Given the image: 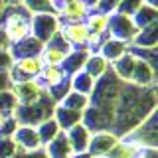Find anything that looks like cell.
I'll return each mask as SVG.
<instances>
[{
	"instance_id": "1",
	"label": "cell",
	"mask_w": 158,
	"mask_h": 158,
	"mask_svg": "<svg viewBox=\"0 0 158 158\" xmlns=\"http://www.w3.org/2000/svg\"><path fill=\"white\" fill-rule=\"evenodd\" d=\"M10 14L4 20V36L8 38L10 44H20L26 38H30V22H32V12L20 4V6H8Z\"/></svg>"
},
{
	"instance_id": "2",
	"label": "cell",
	"mask_w": 158,
	"mask_h": 158,
	"mask_svg": "<svg viewBox=\"0 0 158 158\" xmlns=\"http://www.w3.org/2000/svg\"><path fill=\"white\" fill-rule=\"evenodd\" d=\"M61 30V22L56 14L48 12H36L32 14V22H30V36L36 38L40 44H48L56 34Z\"/></svg>"
},
{
	"instance_id": "3",
	"label": "cell",
	"mask_w": 158,
	"mask_h": 158,
	"mask_svg": "<svg viewBox=\"0 0 158 158\" xmlns=\"http://www.w3.org/2000/svg\"><path fill=\"white\" fill-rule=\"evenodd\" d=\"M12 95L16 99V107H28V105L38 103L44 95H48V89L40 83L38 77H34V79H26V81L14 83Z\"/></svg>"
},
{
	"instance_id": "4",
	"label": "cell",
	"mask_w": 158,
	"mask_h": 158,
	"mask_svg": "<svg viewBox=\"0 0 158 158\" xmlns=\"http://www.w3.org/2000/svg\"><path fill=\"white\" fill-rule=\"evenodd\" d=\"M118 136L111 131H95L91 132V138H89V146L87 152L91 158H107L109 152L117 146Z\"/></svg>"
},
{
	"instance_id": "5",
	"label": "cell",
	"mask_w": 158,
	"mask_h": 158,
	"mask_svg": "<svg viewBox=\"0 0 158 158\" xmlns=\"http://www.w3.org/2000/svg\"><path fill=\"white\" fill-rule=\"evenodd\" d=\"M56 16L59 18L61 24H73V22H85V18L89 16L91 8L87 6L83 0H73V2H63L56 4Z\"/></svg>"
},
{
	"instance_id": "6",
	"label": "cell",
	"mask_w": 158,
	"mask_h": 158,
	"mask_svg": "<svg viewBox=\"0 0 158 158\" xmlns=\"http://www.w3.org/2000/svg\"><path fill=\"white\" fill-rule=\"evenodd\" d=\"M136 26L132 22L131 16L127 14H118V12H113L111 14V20H109V32L111 38H117V40H123V42H132L136 36Z\"/></svg>"
},
{
	"instance_id": "7",
	"label": "cell",
	"mask_w": 158,
	"mask_h": 158,
	"mask_svg": "<svg viewBox=\"0 0 158 158\" xmlns=\"http://www.w3.org/2000/svg\"><path fill=\"white\" fill-rule=\"evenodd\" d=\"M71 46L63 40V44H57L56 36L49 40L48 44L42 46V52H40V59H42L44 65H63L65 57L71 53Z\"/></svg>"
},
{
	"instance_id": "8",
	"label": "cell",
	"mask_w": 158,
	"mask_h": 158,
	"mask_svg": "<svg viewBox=\"0 0 158 158\" xmlns=\"http://www.w3.org/2000/svg\"><path fill=\"white\" fill-rule=\"evenodd\" d=\"M91 128H89L85 123H79V125L71 127L69 131H65V136L71 144L73 154H85L87 146H89V138H91Z\"/></svg>"
},
{
	"instance_id": "9",
	"label": "cell",
	"mask_w": 158,
	"mask_h": 158,
	"mask_svg": "<svg viewBox=\"0 0 158 158\" xmlns=\"http://www.w3.org/2000/svg\"><path fill=\"white\" fill-rule=\"evenodd\" d=\"M42 67H44V63H42V59H40V56H28V57L14 59V65L10 67V71H12V73H20V75H22L20 81H26V79L38 77L40 71H42Z\"/></svg>"
},
{
	"instance_id": "10",
	"label": "cell",
	"mask_w": 158,
	"mask_h": 158,
	"mask_svg": "<svg viewBox=\"0 0 158 158\" xmlns=\"http://www.w3.org/2000/svg\"><path fill=\"white\" fill-rule=\"evenodd\" d=\"M61 36L71 48H85L87 46V38H89V30L85 26V22H73V24H63L61 26Z\"/></svg>"
},
{
	"instance_id": "11",
	"label": "cell",
	"mask_w": 158,
	"mask_h": 158,
	"mask_svg": "<svg viewBox=\"0 0 158 158\" xmlns=\"http://www.w3.org/2000/svg\"><path fill=\"white\" fill-rule=\"evenodd\" d=\"M12 140H14L18 150H24V152H32V150L42 146L36 127H18L14 136H12Z\"/></svg>"
},
{
	"instance_id": "12",
	"label": "cell",
	"mask_w": 158,
	"mask_h": 158,
	"mask_svg": "<svg viewBox=\"0 0 158 158\" xmlns=\"http://www.w3.org/2000/svg\"><path fill=\"white\" fill-rule=\"evenodd\" d=\"M38 79L48 91H53V89L61 87L63 83H67V73L63 71L61 65H44Z\"/></svg>"
},
{
	"instance_id": "13",
	"label": "cell",
	"mask_w": 158,
	"mask_h": 158,
	"mask_svg": "<svg viewBox=\"0 0 158 158\" xmlns=\"http://www.w3.org/2000/svg\"><path fill=\"white\" fill-rule=\"evenodd\" d=\"M128 52V44L123 42V40L111 38L109 36L107 40H103L101 48H99V56H103L109 63H115L118 57H123Z\"/></svg>"
},
{
	"instance_id": "14",
	"label": "cell",
	"mask_w": 158,
	"mask_h": 158,
	"mask_svg": "<svg viewBox=\"0 0 158 158\" xmlns=\"http://www.w3.org/2000/svg\"><path fill=\"white\" fill-rule=\"evenodd\" d=\"M44 150H46L48 158H71L73 156V150H71V144H69L65 132H59V135L53 138L52 142H48L46 146H44Z\"/></svg>"
},
{
	"instance_id": "15",
	"label": "cell",
	"mask_w": 158,
	"mask_h": 158,
	"mask_svg": "<svg viewBox=\"0 0 158 158\" xmlns=\"http://www.w3.org/2000/svg\"><path fill=\"white\" fill-rule=\"evenodd\" d=\"M109 20H111V14L105 12H89V16L85 18V26L91 34H97V36H105L109 32Z\"/></svg>"
},
{
	"instance_id": "16",
	"label": "cell",
	"mask_w": 158,
	"mask_h": 158,
	"mask_svg": "<svg viewBox=\"0 0 158 158\" xmlns=\"http://www.w3.org/2000/svg\"><path fill=\"white\" fill-rule=\"evenodd\" d=\"M83 71H85L87 75H91L97 81L99 77H103L109 71V61L103 56H99V53H95V56H93V53H89L85 65H83Z\"/></svg>"
},
{
	"instance_id": "17",
	"label": "cell",
	"mask_w": 158,
	"mask_h": 158,
	"mask_svg": "<svg viewBox=\"0 0 158 158\" xmlns=\"http://www.w3.org/2000/svg\"><path fill=\"white\" fill-rule=\"evenodd\" d=\"M71 89L75 93H81V95H89V93L95 91V79L91 75H87L85 71H77L73 73V79H71Z\"/></svg>"
},
{
	"instance_id": "18",
	"label": "cell",
	"mask_w": 158,
	"mask_h": 158,
	"mask_svg": "<svg viewBox=\"0 0 158 158\" xmlns=\"http://www.w3.org/2000/svg\"><path fill=\"white\" fill-rule=\"evenodd\" d=\"M36 131H38V136H40L42 146H46L48 142H52L53 138H56L59 132H61V128L57 127V123L53 121V118H46V121L40 123V127L36 128Z\"/></svg>"
},
{
	"instance_id": "19",
	"label": "cell",
	"mask_w": 158,
	"mask_h": 158,
	"mask_svg": "<svg viewBox=\"0 0 158 158\" xmlns=\"http://www.w3.org/2000/svg\"><path fill=\"white\" fill-rule=\"evenodd\" d=\"M63 107L71 109V111H77V113H83L85 109L89 107V97L87 95H81V93H69V95H65V99L61 101Z\"/></svg>"
},
{
	"instance_id": "20",
	"label": "cell",
	"mask_w": 158,
	"mask_h": 158,
	"mask_svg": "<svg viewBox=\"0 0 158 158\" xmlns=\"http://www.w3.org/2000/svg\"><path fill=\"white\" fill-rule=\"evenodd\" d=\"M144 2H146V0H121L117 12L118 14H127V16H132V14H135Z\"/></svg>"
},
{
	"instance_id": "21",
	"label": "cell",
	"mask_w": 158,
	"mask_h": 158,
	"mask_svg": "<svg viewBox=\"0 0 158 158\" xmlns=\"http://www.w3.org/2000/svg\"><path fill=\"white\" fill-rule=\"evenodd\" d=\"M12 65H14V56L8 52V48H0V69L8 71Z\"/></svg>"
},
{
	"instance_id": "22",
	"label": "cell",
	"mask_w": 158,
	"mask_h": 158,
	"mask_svg": "<svg viewBox=\"0 0 158 158\" xmlns=\"http://www.w3.org/2000/svg\"><path fill=\"white\" fill-rule=\"evenodd\" d=\"M118 2H121V0H99L97 10L99 12H105V14H113V12H117Z\"/></svg>"
},
{
	"instance_id": "23",
	"label": "cell",
	"mask_w": 158,
	"mask_h": 158,
	"mask_svg": "<svg viewBox=\"0 0 158 158\" xmlns=\"http://www.w3.org/2000/svg\"><path fill=\"white\" fill-rule=\"evenodd\" d=\"M83 2H85L89 8H97V2H99V0H83Z\"/></svg>"
},
{
	"instance_id": "24",
	"label": "cell",
	"mask_w": 158,
	"mask_h": 158,
	"mask_svg": "<svg viewBox=\"0 0 158 158\" xmlns=\"http://www.w3.org/2000/svg\"><path fill=\"white\" fill-rule=\"evenodd\" d=\"M4 121H6V115H2V113H0V127L4 125Z\"/></svg>"
},
{
	"instance_id": "25",
	"label": "cell",
	"mask_w": 158,
	"mask_h": 158,
	"mask_svg": "<svg viewBox=\"0 0 158 158\" xmlns=\"http://www.w3.org/2000/svg\"><path fill=\"white\" fill-rule=\"evenodd\" d=\"M59 2H73V0H57L56 4H59Z\"/></svg>"
}]
</instances>
